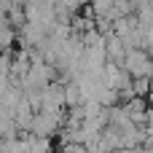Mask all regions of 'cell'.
<instances>
[{"label":"cell","instance_id":"obj_3","mask_svg":"<svg viewBox=\"0 0 153 153\" xmlns=\"http://www.w3.org/2000/svg\"><path fill=\"white\" fill-rule=\"evenodd\" d=\"M132 89H134V97H145L153 91V81L151 78H132Z\"/></svg>","mask_w":153,"mask_h":153},{"label":"cell","instance_id":"obj_4","mask_svg":"<svg viewBox=\"0 0 153 153\" xmlns=\"http://www.w3.org/2000/svg\"><path fill=\"white\" fill-rule=\"evenodd\" d=\"M62 153H89V148L83 143H70V145H62Z\"/></svg>","mask_w":153,"mask_h":153},{"label":"cell","instance_id":"obj_1","mask_svg":"<svg viewBox=\"0 0 153 153\" xmlns=\"http://www.w3.org/2000/svg\"><path fill=\"white\" fill-rule=\"evenodd\" d=\"M124 70L132 78H153V56L145 54L143 48H132V51H126Z\"/></svg>","mask_w":153,"mask_h":153},{"label":"cell","instance_id":"obj_5","mask_svg":"<svg viewBox=\"0 0 153 153\" xmlns=\"http://www.w3.org/2000/svg\"><path fill=\"white\" fill-rule=\"evenodd\" d=\"M3 51H5V48H3V46H0V54H3Z\"/></svg>","mask_w":153,"mask_h":153},{"label":"cell","instance_id":"obj_2","mask_svg":"<svg viewBox=\"0 0 153 153\" xmlns=\"http://www.w3.org/2000/svg\"><path fill=\"white\" fill-rule=\"evenodd\" d=\"M105 56H108V62H113V65L124 67V59H126V46H124V40H121L116 32L105 35Z\"/></svg>","mask_w":153,"mask_h":153}]
</instances>
